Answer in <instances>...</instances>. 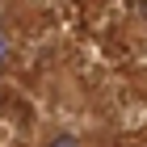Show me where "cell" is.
Masks as SVG:
<instances>
[{
	"mask_svg": "<svg viewBox=\"0 0 147 147\" xmlns=\"http://www.w3.org/2000/svg\"><path fill=\"white\" fill-rule=\"evenodd\" d=\"M17 51H21V42H17V34H13V25L0 21V71H9L13 63H17Z\"/></svg>",
	"mask_w": 147,
	"mask_h": 147,
	"instance_id": "1",
	"label": "cell"
},
{
	"mask_svg": "<svg viewBox=\"0 0 147 147\" xmlns=\"http://www.w3.org/2000/svg\"><path fill=\"white\" fill-rule=\"evenodd\" d=\"M46 147H84V143H80V139L71 135V130H63V135H55V139H51Z\"/></svg>",
	"mask_w": 147,
	"mask_h": 147,
	"instance_id": "2",
	"label": "cell"
}]
</instances>
